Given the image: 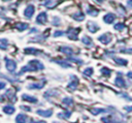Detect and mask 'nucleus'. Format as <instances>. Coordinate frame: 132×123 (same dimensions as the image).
I'll return each instance as SVG.
<instances>
[{
    "label": "nucleus",
    "mask_w": 132,
    "mask_h": 123,
    "mask_svg": "<svg viewBox=\"0 0 132 123\" xmlns=\"http://www.w3.org/2000/svg\"><path fill=\"white\" fill-rule=\"evenodd\" d=\"M43 68H44V66H43V64L40 61H38V60H30L29 63L20 70L19 75H21V74H23V73H25L27 71H36L38 69L41 70Z\"/></svg>",
    "instance_id": "1"
},
{
    "label": "nucleus",
    "mask_w": 132,
    "mask_h": 123,
    "mask_svg": "<svg viewBox=\"0 0 132 123\" xmlns=\"http://www.w3.org/2000/svg\"><path fill=\"white\" fill-rule=\"evenodd\" d=\"M5 67L9 72H14L16 69V63L12 59L5 57Z\"/></svg>",
    "instance_id": "2"
},
{
    "label": "nucleus",
    "mask_w": 132,
    "mask_h": 123,
    "mask_svg": "<svg viewBox=\"0 0 132 123\" xmlns=\"http://www.w3.org/2000/svg\"><path fill=\"white\" fill-rule=\"evenodd\" d=\"M46 19H47L46 12H45V11H42V12H40V13L37 16V18H36V23L39 24V25H43V24L46 23Z\"/></svg>",
    "instance_id": "3"
},
{
    "label": "nucleus",
    "mask_w": 132,
    "mask_h": 123,
    "mask_svg": "<svg viewBox=\"0 0 132 123\" xmlns=\"http://www.w3.org/2000/svg\"><path fill=\"white\" fill-rule=\"evenodd\" d=\"M78 32H79V29H77V28H70L68 31H67V33H68V37L70 38V39H73V40H77V34H78Z\"/></svg>",
    "instance_id": "4"
},
{
    "label": "nucleus",
    "mask_w": 132,
    "mask_h": 123,
    "mask_svg": "<svg viewBox=\"0 0 132 123\" xmlns=\"http://www.w3.org/2000/svg\"><path fill=\"white\" fill-rule=\"evenodd\" d=\"M34 11H35L34 6H33V5H29V6L26 7V9H25V11H24V16H25L26 18H28V19H31L32 16L34 14Z\"/></svg>",
    "instance_id": "5"
},
{
    "label": "nucleus",
    "mask_w": 132,
    "mask_h": 123,
    "mask_svg": "<svg viewBox=\"0 0 132 123\" xmlns=\"http://www.w3.org/2000/svg\"><path fill=\"white\" fill-rule=\"evenodd\" d=\"M99 41H101L103 44H107L111 41V35H109L108 33H105V34H102L98 37Z\"/></svg>",
    "instance_id": "6"
},
{
    "label": "nucleus",
    "mask_w": 132,
    "mask_h": 123,
    "mask_svg": "<svg viewBox=\"0 0 132 123\" xmlns=\"http://www.w3.org/2000/svg\"><path fill=\"white\" fill-rule=\"evenodd\" d=\"M114 83H116V85H117L118 87H120V88H126V87H127V86H126V82H125L124 79L122 78V74H121V73H118V76H117Z\"/></svg>",
    "instance_id": "7"
},
{
    "label": "nucleus",
    "mask_w": 132,
    "mask_h": 123,
    "mask_svg": "<svg viewBox=\"0 0 132 123\" xmlns=\"http://www.w3.org/2000/svg\"><path fill=\"white\" fill-rule=\"evenodd\" d=\"M87 28H88V30H89L90 32H92V33H95V32H97V31L99 30V26L96 25V24H95L94 22H92V21H90V22L87 23Z\"/></svg>",
    "instance_id": "8"
},
{
    "label": "nucleus",
    "mask_w": 132,
    "mask_h": 123,
    "mask_svg": "<svg viewBox=\"0 0 132 123\" xmlns=\"http://www.w3.org/2000/svg\"><path fill=\"white\" fill-rule=\"evenodd\" d=\"M77 86H78V79L76 76L72 75L71 76V82L68 84V88L71 89V90H75L77 88Z\"/></svg>",
    "instance_id": "9"
},
{
    "label": "nucleus",
    "mask_w": 132,
    "mask_h": 123,
    "mask_svg": "<svg viewBox=\"0 0 132 123\" xmlns=\"http://www.w3.org/2000/svg\"><path fill=\"white\" fill-rule=\"evenodd\" d=\"M36 114H38L39 116L48 118V117H51L53 115V111L52 110H37L36 111Z\"/></svg>",
    "instance_id": "10"
},
{
    "label": "nucleus",
    "mask_w": 132,
    "mask_h": 123,
    "mask_svg": "<svg viewBox=\"0 0 132 123\" xmlns=\"http://www.w3.org/2000/svg\"><path fill=\"white\" fill-rule=\"evenodd\" d=\"M60 51H61L62 53L66 54V55H69V56L74 55V51L72 50V48H70V47H68V45H63V47H61V48H60Z\"/></svg>",
    "instance_id": "11"
},
{
    "label": "nucleus",
    "mask_w": 132,
    "mask_h": 123,
    "mask_svg": "<svg viewBox=\"0 0 132 123\" xmlns=\"http://www.w3.org/2000/svg\"><path fill=\"white\" fill-rule=\"evenodd\" d=\"M116 20V16L113 14V13H107V14H105L104 17H103V21L105 22V23H107V24H111L113 21Z\"/></svg>",
    "instance_id": "12"
},
{
    "label": "nucleus",
    "mask_w": 132,
    "mask_h": 123,
    "mask_svg": "<svg viewBox=\"0 0 132 123\" xmlns=\"http://www.w3.org/2000/svg\"><path fill=\"white\" fill-rule=\"evenodd\" d=\"M75 21H84L85 20V14L81 11H76L75 13H73L71 16Z\"/></svg>",
    "instance_id": "13"
},
{
    "label": "nucleus",
    "mask_w": 132,
    "mask_h": 123,
    "mask_svg": "<svg viewBox=\"0 0 132 123\" xmlns=\"http://www.w3.org/2000/svg\"><path fill=\"white\" fill-rule=\"evenodd\" d=\"M22 98H23L24 100L29 101V102H32V103L37 102V98H36V97H34V96H30V95H28V94H23V95H22Z\"/></svg>",
    "instance_id": "14"
},
{
    "label": "nucleus",
    "mask_w": 132,
    "mask_h": 123,
    "mask_svg": "<svg viewBox=\"0 0 132 123\" xmlns=\"http://www.w3.org/2000/svg\"><path fill=\"white\" fill-rule=\"evenodd\" d=\"M28 119H29V118H28L26 115H24V114H19V115L15 117V122H22V123H24V122H27Z\"/></svg>",
    "instance_id": "15"
},
{
    "label": "nucleus",
    "mask_w": 132,
    "mask_h": 123,
    "mask_svg": "<svg viewBox=\"0 0 132 123\" xmlns=\"http://www.w3.org/2000/svg\"><path fill=\"white\" fill-rule=\"evenodd\" d=\"M43 85H44V81L42 83L30 84V85H28V89H41V88H43Z\"/></svg>",
    "instance_id": "16"
},
{
    "label": "nucleus",
    "mask_w": 132,
    "mask_h": 123,
    "mask_svg": "<svg viewBox=\"0 0 132 123\" xmlns=\"http://www.w3.org/2000/svg\"><path fill=\"white\" fill-rule=\"evenodd\" d=\"M18 30H21V31H24V30H26V29H28L29 28V25L27 24V23H18V24H15V26H14Z\"/></svg>",
    "instance_id": "17"
},
{
    "label": "nucleus",
    "mask_w": 132,
    "mask_h": 123,
    "mask_svg": "<svg viewBox=\"0 0 132 123\" xmlns=\"http://www.w3.org/2000/svg\"><path fill=\"white\" fill-rule=\"evenodd\" d=\"M81 41H82L84 44H86L88 47H93V41H92V39L89 36H84L81 38Z\"/></svg>",
    "instance_id": "18"
},
{
    "label": "nucleus",
    "mask_w": 132,
    "mask_h": 123,
    "mask_svg": "<svg viewBox=\"0 0 132 123\" xmlns=\"http://www.w3.org/2000/svg\"><path fill=\"white\" fill-rule=\"evenodd\" d=\"M4 96H5V97H8L10 100H12V99H13V100L15 101V94H14V92L12 91V89L7 90V91H6V93L4 94Z\"/></svg>",
    "instance_id": "19"
},
{
    "label": "nucleus",
    "mask_w": 132,
    "mask_h": 123,
    "mask_svg": "<svg viewBox=\"0 0 132 123\" xmlns=\"http://www.w3.org/2000/svg\"><path fill=\"white\" fill-rule=\"evenodd\" d=\"M25 52H26V54H31V55H36V54L41 53V51H40V50H37V49H34V48L25 49Z\"/></svg>",
    "instance_id": "20"
},
{
    "label": "nucleus",
    "mask_w": 132,
    "mask_h": 123,
    "mask_svg": "<svg viewBox=\"0 0 132 123\" xmlns=\"http://www.w3.org/2000/svg\"><path fill=\"white\" fill-rule=\"evenodd\" d=\"M93 115H98V114H104V113H108V111L107 110H105V109H92L91 111H90Z\"/></svg>",
    "instance_id": "21"
},
{
    "label": "nucleus",
    "mask_w": 132,
    "mask_h": 123,
    "mask_svg": "<svg viewBox=\"0 0 132 123\" xmlns=\"http://www.w3.org/2000/svg\"><path fill=\"white\" fill-rule=\"evenodd\" d=\"M14 111L15 110H14V107L12 105H5V106H3V112L6 113V114H8V115L14 113Z\"/></svg>",
    "instance_id": "22"
},
{
    "label": "nucleus",
    "mask_w": 132,
    "mask_h": 123,
    "mask_svg": "<svg viewBox=\"0 0 132 123\" xmlns=\"http://www.w3.org/2000/svg\"><path fill=\"white\" fill-rule=\"evenodd\" d=\"M56 63H58V64H60L61 66H63V67H65V68H67V67H71V64L70 63H68L66 60H54Z\"/></svg>",
    "instance_id": "23"
},
{
    "label": "nucleus",
    "mask_w": 132,
    "mask_h": 123,
    "mask_svg": "<svg viewBox=\"0 0 132 123\" xmlns=\"http://www.w3.org/2000/svg\"><path fill=\"white\" fill-rule=\"evenodd\" d=\"M8 47V42L6 38H0V49L1 50H6Z\"/></svg>",
    "instance_id": "24"
},
{
    "label": "nucleus",
    "mask_w": 132,
    "mask_h": 123,
    "mask_svg": "<svg viewBox=\"0 0 132 123\" xmlns=\"http://www.w3.org/2000/svg\"><path fill=\"white\" fill-rule=\"evenodd\" d=\"M70 115H71V113L69 111H66V112H63V113L58 114V117L59 118H62V119H68L70 117Z\"/></svg>",
    "instance_id": "25"
},
{
    "label": "nucleus",
    "mask_w": 132,
    "mask_h": 123,
    "mask_svg": "<svg viewBox=\"0 0 132 123\" xmlns=\"http://www.w3.org/2000/svg\"><path fill=\"white\" fill-rule=\"evenodd\" d=\"M98 12H99V11H98L97 9H94V8H91V7H88V8H87V13L90 14V16L95 17V16L98 14Z\"/></svg>",
    "instance_id": "26"
},
{
    "label": "nucleus",
    "mask_w": 132,
    "mask_h": 123,
    "mask_svg": "<svg viewBox=\"0 0 132 123\" xmlns=\"http://www.w3.org/2000/svg\"><path fill=\"white\" fill-rule=\"evenodd\" d=\"M113 60L116 61L117 64H120V65H127L128 64V61L125 59H122V58H113Z\"/></svg>",
    "instance_id": "27"
},
{
    "label": "nucleus",
    "mask_w": 132,
    "mask_h": 123,
    "mask_svg": "<svg viewBox=\"0 0 132 123\" xmlns=\"http://www.w3.org/2000/svg\"><path fill=\"white\" fill-rule=\"evenodd\" d=\"M57 3H56V1H54V0H48V1H46V2H44V6L45 7H47V8H53L55 5H56Z\"/></svg>",
    "instance_id": "28"
},
{
    "label": "nucleus",
    "mask_w": 132,
    "mask_h": 123,
    "mask_svg": "<svg viewBox=\"0 0 132 123\" xmlns=\"http://www.w3.org/2000/svg\"><path fill=\"white\" fill-rule=\"evenodd\" d=\"M62 102H63L65 105H72V104H73V99L70 98V97H65V98H63Z\"/></svg>",
    "instance_id": "29"
},
{
    "label": "nucleus",
    "mask_w": 132,
    "mask_h": 123,
    "mask_svg": "<svg viewBox=\"0 0 132 123\" xmlns=\"http://www.w3.org/2000/svg\"><path fill=\"white\" fill-rule=\"evenodd\" d=\"M101 72L103 73V75H105V76H109L110 73H111V70L108 69V68H106V67H103V68L101 69Z\"/></svg>",
    "instance_id": "30"
},
{
    "label": "nucleus",
    "mask_w": 132,
    "mask_h": 123,
    "mask_svg": "<svg viewBox=\"0 0 132 123\" xmlns=\"http://www.w3.org/2000/svg\"><path fill=\"white\" fill-rule=\"evenodd\" d=\"M93 68L92 67H89V68H86L85 69V71H84V75H87V76H90V75H92V73H93Z\"/></svg>",
    "instance_id": "31"
},
{
    "label": "nucleus",
    "mask_w": 132,
    "mask_h": 123,
    "mask_svg": "<svg viewBox=\"0 0 132 123\" xmlns=\"http://www.w3.org/2000/svg\"><path fill=\"white\" fill-rule=\"evenodd\" d=\"M124 28H125V25H124L123 23H118V24L114 25V29L118 30V31H121V30H123Z\"/></svg>",
    "instance_id": "32"
},
{
    "label": "nucleus",
    "mask_w": 132,
    "mask_h": 123,
    "mask_svg": "<svg viewBox=\"0 0 132 123\" xmlns=\"http://www.w3.org/2000/svg\"><path fill=\"white\" fill-rule=\"evenodd\" d=\"M52 24H53L54 26H58V25H60V24H61V21H60V19H59L58 17H55V18L53 19Z\"/></svg>",
    "instance_id": "33"
},
{
    "label": "nucleus",
    "mask_w": 132,
    "mask_h": 123,
    "mask_svg": "<svg viewBox=\"0 0 132 123\" xmlns=\"http://www.w3.org/2000/svg\"><path fill=\"white\" fill-rule=\"evenodd\" d=\"M63 34H64L63 31H56V32L54 33V36H56V37H57V36H62Z\"/></svg>",
    "instance_id": "34"
},
{
    "label": "nucleus",
    "mask_w": 132,
    "mask_h": 123,
    "mask_svg": "<svg viewBox=\"0 0 132 123\" xmlns=\"http://www.w3.org/2000/svg\"><path fill=\"white\" fill-rule=\"evenodd\" d=\"M121 52H124V53H126V54H132V49H123V50H121Z\"/></svg>",
    "instance_id": "35"
},
{
    "label": "nucleus",
    "mask_w": 132,
    "mask_h": 123,
    "mask_svg": "<svg viewBox=\"0 0 132 123\" xmlns=\"http://www.w3.org/2000/svg\"><path fill=\"white\" fill-rule=\"evenodd\" d=\"M5 86H6V84H5L4 82H0V90H1V89H4Z\"/></svg>",
    "instance_id": "36"
},
{
    "label": "nucleus",
    "mask_w": 132,
    "mask_h": 123,
    "mask_svg": "<svg viewBox=\"0 0 132 123\" xmlns=\"http://www.w3.org/2000/svg\"><path fill=\"white\" fill-rule=\"evenodd\" d=\"M21 110H26V111H30L31 109L29 106H25V105H21Z\"/></svg>",
    "instance_id": "37"
},
{
    "label": "nucleus",
    "mask_w": 132,
    "mask_h": 123,
    "mask_svg": "<svg viewBox=\"0 0 132 123\" xmlns=\"http://www.w3.org/2000/svg\"><path fill=\"white\" fill-rule=\"evenodd\" d=\"M127 5H128L129 7H131V8H132V0H128V2H127Z\"/></svg>",
    "instance_id": "38"
},
{
    "label": "nucleus",
    "mask_w": 132,
    "mask_h": 123,
    "mask_svg": "<svg viewBox=\"0 0 132 123\" xmlns=\"http://www.w3.org/2000/svg\"><path fill=\"white\" fill-rule=\"evenodd\" d=\"M127 76L132 79V71H129V72H127Z\"/></svg>",
    "instance_id": "39"
},
{
    "label": "nucleus",
    "mask_w": 132,
    "mask_h": 123,
    "mask_svg": "<svg viewBox=\"0 0 132 123\" xmlns=\"http://www.w3.org/2000/svg\"><path fill=\"white\" fill-rule=\"evenodd\" d=\"M37 31V29H31L30 31H29V33H32V32H36Z\"/></svg>",
    "instance_id": "40"
},
{
    "label": "nucleus",
    "mask_w": 132,
    "mask_h": 123,
    "mask_svg": "<svg viewBox=\"0 0 132 123\" xmlns=\"http://www.w3.org/2000/svg\"><path fill=\"white\" fill-rule=\"evenodd\" d=\"M96 1H97V2H103L104 0H96Z\"/></svg>",
    "instance_id": "41"
},
{
    "label": "nucleus",
    "mask_w": 132,
    "mask_h": 123,
    "mask_svg": "<svg viewBox=\"0 0 132 123\" xmlns=\"http://www.w3.org/2000/svg\"><path fill=\"white\" fill-rule=\"evenodd\" d=\"M2 1H8V0H2Z\"/></svg>",
    "instance_id": "42"
}]
</instances>
